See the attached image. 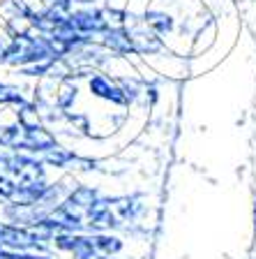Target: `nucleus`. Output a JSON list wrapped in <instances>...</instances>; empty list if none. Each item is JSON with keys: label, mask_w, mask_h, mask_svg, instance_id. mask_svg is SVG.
I'll use <instances>...</instances> for the list:
<instances>
[{"label": "nucleus", "mask_w": 256, "mask_h": 259, "mask_svg": "<svg viewBox=\"0 0 256 259\" xmlns=\"http://www.w3.org/2000/svg\"><path fill=\"white\" fill-rule=\"evenodd\" d=\"M127 28V35H129V42H132L134 54H141V56H152V54H160L164 51V42L157 32H152L148 26L141 21H134V23H125Z\"/></svg>", "instance_id": "nucleus-1"}, {"label": "nucleus", "mask_w": 256, "mask_h": 259, "mask_svg": "<svg viewBox=\"0 0 256 259\" xmlns=\"http://www.w3.org/2000/svg\"><path fill=\"white\" fill-rule=\"evenodd\" d=\"M90 93L95 97L107 100V102L120 104V107H127V104H132L127 91L120 86V81H111L109 76H104V74H95L90 79Z\"/></svg>", "instance_id": "nucleus-2"}, {"label": "nucleus", "mask_w": 256, "mask_h": 259, "mask_svg": "<svg viewBox=\"0 0 256 259\" xmlns=\"http://www.w3.org/2000/svg\"><path fill=\"white\" fill-rule=\"evenodd\" d=\"M143 23L152 32H157L160 37H162V35H169V32H173V28H176V23H173L171 14H166V12H162V10H148L143 14Z\"/></svg>", "instance_id": "nucleus-3"}, {"label": "nucleus", "mask_w": 256, "mask_h": 259, "mask_svg": "<svg viewBox=\"0 0 256 259\" xmlns=\"http://www.w3.org/2000/svg\"><path fill=\"white\" fill-rule=\"evenodd\" d=\"M74 102H76V83H72V79H60V83L56 86L54 104L60 111H67Z\"/></svg>", "instance_id": "nucleus-4"}, {"label": "nucleus", "mask_w": 256, "mask_h": 259, "mask_svg": "<svg viewBox=\"0 0 256 259\" xmlns=\"http://www.w3.org/2000/svg\"><path fill=\"white\" fill-rule=\"evenodd\" d=\"M28 102L26 97H23L21 88H16V86H7V83H0V104L3 107H7V104H23Z\"/></svg>", "instance_id": "nucleus-5"}, {"label": "nucleus", "mask_w": 256, "mask_h": 259, "mask_svg": "<svg viewBox=\"0 0 256 259\" xmlns=\"http://www.w3.org/2000/svg\"><path fill=\"white\" fill-rule=\"evenodd\" d=\"M0 259H54V257H48V254H35V252H16V250L0 248Z\"/></svg>", "instance_id": "nucleus-6"}, {"label": "nucleus", "mask_w": 256, "mask_h": 259, "mask_svg": "<svg viewBox=\"0 0 256 259\" xmlns=\"http://www.w3.org/2000/svg\"><path fill=\"white\" fill-rule=\"evenodd\" d=\"M92 259H120V257H92Z\"/></svg>", "instance_id": "nucleus-7"}]
</instances>
